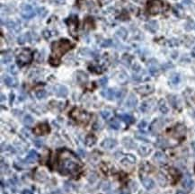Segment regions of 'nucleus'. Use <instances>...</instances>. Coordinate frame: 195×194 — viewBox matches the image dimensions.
I'll list each match as a JSON object with an SVG mask.
<instances>
[{
  "instance_id": "4d7b16f0",
  "label": "nucleus",
  "mask_w": 195,
  "mask_h": 194,
  "mask_svg": "<svg viewBox=\"0 0 195 194\" xmlns=\"http://www.w3.org/2000/svg\"><path fill=\"white\" fill-rule=\"evenodd\" d=\"M1 101H2V102L4 101V95H3V94H1Z\"/></svg>"
},
{
  "instance_id": "20e7f679",
  "label": "nucleus",
  "mask_w": 195,
  "mask_h": 194,
  "mask_svg": "<svg viewBox=\"0 0 195 194\" xmlns=\"http://www.w3.org/2000/svg\"><path fill=\"white\" fill-rule=\"evenodd\" d=\"M32 60V52L30 49H21L16 54V62L20 67L30 64Z\"/></svg>"
},
{
  "instance_id": "e433bc0d",
  "label": "nucleus",
  "mask_w": 195,
  "mask_h": 194,
  "mask_svg": "<svg viewBox=\"0 0 195 194\" xmlns=\"http://www.w3.org/2000/svg\"><path fill=\"white\" fill-rule=\"evenodd\" d=\"M150 150L151 149H148L147 147H141L139 149V154H141V156H143V157H146V156H147V154H149Z\"/></svg>"
},
{
  "instance_id": "a211bd4d",
  "label": "nucleus",
  "mask_w": 195,
  "mask_h": 194,
  "mask_svg": "<svg viewBox=\"0 0 195 194\" xmlns=\"http://www.w3.org/2000/svg\"><path fill=\"white\" fill-rule=\"evenodd\" d=\"M102 95L103 97L107 98L108 100H112L116 96V92L114 89H107V90L102 92Z\"/></svg>"
},
{
  "instance_id": "c9c22d12",
  "label": "nucleus",
  "mask_w": 195,
  "mask_h": 194,
  "mask_svg": "<svg viewBox=\"0 0 195 194\" xmlns=\"http://www.w3.org/2000/svg\"><path fill=\"white\" fill-rule=\"evenodd\" d=\"M158 146L165 147V146H166L168 145V143H167V141L166 139H164L162 138H159L158 140Z\"/></svg>"
},
{
  "instance_id": "9d476101",
  "label": "nucleus",
  "mask_w": 195,
  "mask_h": 194,
  "mask_svg": "<svg viewBox=\"0 0 195 194\" xmlns=\"http://www.w3.org/2000/svg\"><path fill=\"white\" fill-rule=\"evenodd\" d=\"M148 70H149V72H150V74L152 75H158V73H159V66H158V62L155 61V60H154V59L150 60L149 63H148Z\"/></svg>"
},
{
  "instance_id": "4468645a",
  "label": "nucleus",
  "mask_w": 195,
  "mask_h": 194,
  "mask_svg": "<svg viewBox=\"0 0 195 194\" xmlns=\"http://www.w3.org/2000/svg\"><path fill=\"white\" fill-rule=\"evenodd\" d=\"M141 181H142V184H143V186H144L146 189H147V190H151V189H153L154 186H155V182H154V181H153L152 179H150V178L143 177Z\"/></svg>"
},
{
  "instance_id": "6ab92c4d",
  "label": "nucleus",
  "mask_w": 195,
  "mask_h": 194,
  "mask_svg": "<svg viewBox=\"0 0 195 194\" xmlns=\"http://www.w3.org/2000/svg\"><path fill=\"white\" fill-rule=\"evenodd\" d=\"M115 145H116V141L112 138H106L102 143V146L104 148H107V149H111V148L114 147Z\"/></svg>"
},
{
  "instance_id": "2f4dec72",
  "label": "nucleus",
  "mask_w": 195,
  "mask_h": 194,
  "mask_svg": "<svg viewBox=\"0 0 195 194\" xmlns=\"http://www.w3.org/2000/svg\"><path fill=\"white\" fill-rule=\"evenodd\" d=\"M101 115H102V117H103V119L108 120V119L111 117V111L110 110H104V111H101Z\"/></svg>"
},
{
  "instance_id": "8fccbe9b",
  "label": "nucleus",
  "mask_w": 195,
  "mask_h": 194,
  "mask_svg": "<svg viewBox=\"0 0 195 194\" xmlns=\"http://www.w3.org/2000/svg\"><path fill=\"white\" fill-rule=\"evenodd\" d=\"M35 143H36V146H37L38 147H41V146H42V144H43L42 141H36Z\"/></svg>"
},
{
  "instance_id": "9b49d317",
  "label": "nucleus",
  "mask_w": 195,
  "mask_h": 194,
  "mask_svg": "<svg viewBox=\"0 0 195 194\" xmlns=\"http://www.w3.org/2000/svg\"><path fill=\"white\" fill-rule=\"evenodd\" d=\"M163 125H164V122H162V120H155V121H154L153 122H152V124L150 125V130H151V132L152 133H154V134H155V133H158L160 130H161V128L163 127Z\"/></svg>"
},
{
  "instance_id": "412c9836",
  "label": "nucleus",
  "mask_w": 195,
  "mask_h": 194,
  "mask_svg": "<svg viewBox=\"0 0 195 194\" xmlns=\"http://www.w3.org/2000/svg\"><path fill=\"white\" fill-rule=\"evenodd\" d=\"M192 184H193V182H192V179L191 177L189 175V174H186L184 176V179H183V185L185 189L187 190H190L191 187H192Z\"/></svg>"
},
{
  "instance_id": "5701e85b",
  "label": "nucleus",
  "mask_w": 195,
  "mask_h": 194,
  "mask_svg": "<svg viewBox=\"0 0 195 194\" xmlns=\"http://www.w3.org/2000/svg\"><path fill=\"white\" fill-rule=\"evenodd\" d=\"M154 159H155V161H157V162L162 164V163H165V162H166V156H165V154H164L162 152H158V153H155V154Z\"/></svg>"
},
{
  "instance_id": "b1692460",
  "label": "nucleus",
  "mask_w": 195,
  "mask_h": 194,
  "mask_svg": "<svg viewBox=\"0 0 195 194\" xmlns=\"http://www.w3.org/2000/svg\"><path fill=\"white\" fill-rule=\"evenodd\" d=\"M4 82L7 86H15L17 82L16 80L14 78V77H11V76H8V75H6L4 77Z\"/></svg>"
},
{
  "instance_id": "2eb2a0df",
  "label": "nucleus",
  "mask_w": 195,
  "mask_h": 194,
  "mask_svg": "<svg viewBox=\"0 0 195 194\" xmlns=\"http://www.w3.org/2000/svg\"><path fill=\"white\" fill-rule=\"evenodd\" d=\"M38 158H39L38 153H37L36 151H34V150H32V151H30V153L28 154V156H27V157H26V161H27L28 163H34V162H36V161L38 160Z\"/></svg>"
},
{
  "instance_id": "473e14b6",
  "label": "nucleus",
  "mask_w": 195,
  "mask_h": 194,
  "mask_svg": "<svg viewBox=\"0 0 195 194\" xmlns=\"http://www.w3.org/2000/svg\"><path fill=\"white\" fill-rule=\"evenodd\" d=\"M110 127L112 128L113 130H119L120 127H121V124H120V122L118 121L113 120V121H111L110 122Z\"/></svg>"
},
{
  "instance_id": "5fc2aeb1",
  "label": "nucleus",
  "mask_w": 195,
  "mask_h": 194,
  "mask_svg": "<svg viewBox=\"0 0 195 194\" xmlns=\"http://www.w3.org/2000/svg\"><path fill=\"white\" fill-rule=\"evenodd\" d=\"M13 98H14V94H11V102H10V103L13 102Z\"/></svg>"
},
{
  "instance_id": "49530a36",
  "label": "nucleus",
  "mask_w": 195,
  "mask_h": 194,
  "mask_svg": "<svg viewBox=\"0 0 195 194\" xmlns=\"http://www.w3.org/2000/svg\"><path fill=\"white\" fill-rule=\"evenodd\" d=\"M54 2L57 4V5H62L66 2V0H54Z\"/></svg>"
},
{
  "instance_id": "58836bf2",
  "label": "nucleus",
  "mask_w": 195,
  "mask_h": 194,
  "mask_svg": "<svg viewBox=\"0 0 195 194\" xmlns=\"http://www.w3.org/2000/svg\"><path fill=\"white\" fill-rule=\"evenodd\" d=\"M130 57L129 55H124V57L122 58V62L124 65L126 66H130Z\"/></svg>"
},
{
  "instance_id": "f257e3e1",
  "label": "nucleus",
  "mask_w": 195,
  "mask_h": 194,
  "mask_svg": "<svg viewBox=\"0 0 195 194\" xmlns=\"http://www.w3.org/2000/svg\"><path fill=\"white\" fill-rule=\"evenodd\" d=\"M56 166L61 174L76 176L81 172L83 165L72 151L63 149L58 153Z\"/></svg>"
},
{
  "instance_id": "864d4df0",
  "label": "nucleus",
  "mask_w": 195,
  "mask_h": 194,
  "mask_svg": "<svg viewBox=\"0 0 195 194\" xmlns=\"http://www.w3.org/2000/svg\"><path fill=\"white\" fill-rule=\"evenodd\" d=\"M176 194H186L185 192H183V190H179V191H177V193Z\"/></svg>"
},
{
  "instance_id": "cd10ccee",
  "label": "nucleus",
  "mask_w": 195,
  "mask_h": 194,
  "mask_svg": "<svg viewBox=\"0 0 195 194\" xmlns=\"http://www.w3.org/2000/svg\"><path fill=\"white\" fill-rule=\"evenodd\" d=\"M158 106H159V110H160L161 112H163V113H167L168 108H167V106H166V102H165L164 100H160V102H159V103H158Z\"/></svg>"
},
{
  "instance_id": "a18cd8bd",
  "label": "nucleus",
  "mask_w": 195,
  "mask_h": 194,
  "mask_svg": "<svg viewBox=\"0 0 195 194\" xmlns=\"http://www.w3.org/2000/svg\"><path fill=\"white\" fill-rule=\"evenodd\" d=\"M146 126H147V122H146L145 121H142V122L139 124V129H144V128H146Z\"/></svg>"
},
{
  "instance_id": "f704fd0d",
  "label": "nucleus",
  "mask_w": 195,
  "mask_h": 194,
  "mask_svg": "<svg viewBox=\"0 0 195 194\" xmlns=\"http://www.w3.org/2000/svg\"><path fill=\"white\" fill-rule=\"evenodd\" d=\"M46 95H47V93L44 90H39L36 92V97L38 99H43V98L46 97Z\"/></svg>"
},
{
  "instance_id": "72a5a7b5",
  "label": "nucleus",
  "mask_w": 195,
  "mask_h": 194,
  "mask_svg": "<svg viewBox=\"0 0 195 194\" xmlns=\"http://www.w3.org/2000/svg\"><path fill=\"white\" fill-rule=\"evenodd\" d=\"M43 37L45 38V39H50L51 37H52L53 35H56L55 34V31H50V30H46V31H44L43 32Z\"/></svg>"
},
{
  "instance_id": "39448f33",
  "label": "nucleus",
  "mask_w": 195,
  "mask_h": 194,
  "mask_svg": "<svg viewBox=\"0 0 195 194\" xmlns=\"http://www.w3.org/2000/svg\"><path fill=\"white\" fill-rule=\"evenodd\" d=\"M147 8L150 15H158L165 10V4L162 0H149Z\"/></svg>"
},
{
  "instance_id": "f8f14e48",
  "label": "nucleus",
  "mask_w": 195,
  "mask_h": 194,
  "mask_svg": "<svg viewBox=\"0 0 195 194\" xmlns=\"http://www.w3.org/2000/svg\"><path fill=\"white\" fill-rule=\"evenodd\" d=\"M54 91L59 97H66L68 94L67 88L64 86H56L54 87Z\"/></svg>"
},
{
  "instance_id": "a878e982",
  "label": "nucleus",
  "mask_w": 195,
  "mask_h": 194,
  "mask_svg": "<svg viewBox=\"0 0 195 194\" xmlns=\"http://www.w3.org/2000/svg\"><path fill=\"white\" fill-rule=\"evenodd\" d=\"M96 142V138L94 135H88L86 138V145L88 146H92L95 144Z\"/></svg>"
},
{
  "instance_id": "3c124183",
  "label": "nucleus",
  "mask_w": 195,
  "mask_h": 194,
  "mask_svg": "<svg viewBox=\"0 0 195 194\" xmlns=\"http://www.w3.org/2000/svg\"><path fill=\"white\" fill-rule=\"evenodd\" d=\"M78 154H80L82 157H84V156H85V151H83V150H79V151H78Z\"/></svg>"
},
{
  "instance_id": "603ef678",
  "label": "nucleus",
  "mask_w": 195,
  "mask_h": 194,
  "mask_svg": "<svg viewBox=\"0 0 195 194\" xmlns=\"http://www.w3.org/2000/svg\"><path fill=\"white\" fill-rule=\"evenodd\" d=\"M191 55H192V57H194L195 58V47L192 49V51H191Z\"/></svg>"
},
{
  "instance_id": "0eeeda50",
  "label": "nucleus",
  "mask_w": 195,
  "mask_h": 194,
  "mask_svg": "<svg viewBox=\"0 0 195 194\" xmlns=\"http://www.w3.org/2000/svg\"><path fill=\"white\" fill-rule=\"evenodd\" d=\"M50 131H51V128H50L49 124L46 122L39 124L33 129V133L38 135V136L48 134V133H50Z\"/></svg>"
},
{
  "instance_id": "c85d7f7f",
  "label": "nucleus",
  "mask_w": 195,
  "mask_h": 194,
  "mask_svg": "<svg viewBox=\"0 0 195 194\" xmlns=\"http://www.w3.org/2000/svg\"><path fill=\"white\" fill-rule=\"evenodd\" d=\"M170 82L173 85H177L180 82V75H179V74H176V73L173 74L171 75V77H170Z\"/></svg>"
},
{
  "instance_id": "ea45409f",
  "label": "nucleus",
  "mask_w": 195,
  "mask_h": 194,
  "mask_svg": "<svg viewBox=\"0 0 195 194\" xmlns=\"http://www.w3.org/2000/svg\"><path fill=\"white\" fill-rule=\"evenodd\" d=\"M38 14L41 17H44L47 14V10L44 7H41V8H38Z\"/></svg>"
},
{
  "instance_id": "4be33fe9",
  "label": "nucleus",
  "mask_w": 195,
  "mask_h": 194,
  "mask_svg": "<svg viewBox=\"0 0 195 194\" xmlns=\"http://www.w3.org/2000/svg\"><path fill=\"white\" fill-rule=\"evenodd\" d=\"M119 118H120L122 121H123L125 123H127V124H130V123H132V122H134V119H133L132 116L130 115V114H127V113L120 114V115H119Z\"/></svg>"
},
{
  "instance_id": "f03ea898",
  "label": "nucleus",
  "mask_w": 195,
  "mask_h": 194,
  "mask_svg": "<svg viewBox=\"0 0 195 194\" xmlns=\"http://www.w3.org/2000/svg\"><path fill=\"white\" fill-rule=\"evenodd\" d=\"M73 47V44L66 39H61V40L55 42L51 45V56L50 59V62L53 66H58L60 61V58L67 52L71 48Z\"/></svg>"
},
{
  "instance_id": "37998d69",
  "label": "nucleus",
  "mask_w": 195,
  "mask_h": 194,
  "mask_svg": "<svg viewBox=\"0 0 195 194\" xmlns=\"http://www.w3.org/2000/svg\"><path fill=\"white\" fill-rule=\"evenodd\" d=\"M107 77H103V78H101L100 80H99V84H100V86H106V84H107Z\"/></svg>"
},
{
  "instance_id": "6e6d98bb",
  "label": "nucleus",
  "mask_w": 195,
  "mask_h": 194,
  "mask_svg": "<svg viewBox=\"0 0 195 194\" xmlns=\"http://www.w3.org/2000/svg\"><path fill=\"white\" fill-rule=\"evenodd\" d=\"M120 194H130L129 192H127V191H122V192H121Z\"/></svg>"
},
{
  "instance_id": "f3484780",
  "label": "nucleus",
  "mask_w": 195,
  "mask_h": 194,
  "mask_svg": "<svg viewBox=\"0 0 195 194\" xmlns=\"http://www.w3.org/2000/svg\"><path fill=\"white\" fill-rule=\"evenodd\" d=\"M69 22H68V25H69V31L70 32L72 33L73 36H75V31H76V28H77V18L75 17L73 20L70 18L68 19Z\"/></svg>"
},
{
  "instance_id": "bb28decb",
  "label": "nucleus",
  "mask_w": 195,
  "mask_h": 194,
  "mask_svg": "<svg viewBox=\"0 0 195 194\" xmlns=\"http://www.w3.org/2000/svg\"><path fill=\"white\" fill-rule=\"evenodd\" d=\"M76 78L80 83H85L87 81V75L84 72H78L76 75Z\"/></svg>"
},
{
  "instance_id": "1a4fd4ad",
  "label": "nucleus",
  "mask_w": 195,
  "mask_h": 194,
  "mask_svg": "<svg viewBox=\"0 0 195 194\" xmlns=\"http://www.w3.org/2000/svg\"><path fill=\"white\" fill-rule=\"evenodd\" d=\"M136 92L142 95H147L154 92V86L152 85H144L135 88Z\"/></svg>"
},
{
  "instance_id": "393cba45",
  "label": "nucleus",
  "mask_w": 195,
  "mask_h": 194,
  "mask_svg": "<svg viewBox=\"0 0 195 194\" xmlns=\"http://www.w3.org/2000/svg\"><path fill=\"white\" fill-rule=\"evenodd\" d=\"M31 40V37H30V33H24L22 34L18 37V43L19 44H23L27 42H29Z\"/></svg>"
},
{
  "instance_id": "dca6fc26",
  "label": "nucleus",
  "mask_w": 195,
  "mask_h": 194,
  "mask_svg": "<svg viewBox=\"0 0 195 194\" xmlns=\"http://www.w3.org/2000/svg\"><path fill=\"white\" fill-rule=\"evenodd\" d=\"M137 103H138V100L134 94H130L126 101V106L128 108H134L137 105Z\"/></svg>"
},
{
  "instance_id": "79ce46f5",
  "label": "nucleus",
  "mask_w": 195,
  "mask_h": 194,
  "mask_svg": "<svg viewBox=\"0 0 195 194\" xmlns=\"http://www.w3.org/2000/svg\"><path fill=\"white\" fill-rule=\"evenodd\" d=\"M9 71H10V73H12L13 75H16V74L18 73V69H17V67H16L15 65H12V66L9 67Z\"/></svg>"
},
{
  "instance_id": "4c0bfd02",
  "label": "nucleus",
  "mask_w": 195,
  "mask_h": 194,
  "mask_svg": "<svg viewBox=\"0 0 195 194\" xmlns=\"http://www.w3.org/2000/svg\"><path fill=\"white\" fill-rule=\"evenodd\" d=\"M11 60H12V55H11L10 53L4 55L3 58H2V62H3V63H8V62H10Z\"/></svg>"
},
{
  "instance_id": "7c9ffc66",
  "label": "nucleus",
  "mask_w": 195,
  "mask_h": 194,
  "mask_svg": "<svg viewBox=\"0 0 195 194\" xmlns=\"http://www.w3.org/2000/svg\"><path fill=\"white\" fill-rule=\"evenodd\" d=\"M23 123L26 125V126H31L32 123H33V119L31 115H26L24 119H23Z\"/></svg>"
},
{
  "instance_id": "c03bdc74",
  "label": "nucleus",
  "mask_w": 195,
  "mask_h": 194,
  "mask_svg": "<svg viewBox=\"0 0 195 194\" xmlns=\"http://www.w3.org/2000/svg\"><path fill=\"white\" fill-rule=\"evenodd\" d=\"M7 27H8L9 29H11V28L15 29V28L16 27V24H15V22H13V21H8V22H7Z\"/></svg>"
},
{
  "instance_id": "7ed1b4c3",
  "label": "nucleus",
  "mask_w": 195,
  "mask_h": 194,
  "mask_svg": "<svg viewBox=\"0 0 195 194\" xmlns=\"http://www.w3.org/2000/svg\"><path fill=\"white\" fill-rule=\"evenodd\" d=\"M69 115L74 121L79 124H87L91 118V115L87 111L79 108H74L70 111Z\"/></svg>"
},
{
  "instance_id": "423d86ee",
  "label": "nucleus",
  "mask_w": 195,
  "mask_h": 194,
  "mask_svg": "<svg viewBox=\"0 0 195 194\" xmlns=\"http://www.w3.org/2000/svg\"><path fill=\"white\" fill-rule=\"evenodd\" d=\"M186 133V128L183 124H178L176 125L173 130H171L170 134L174 138H183L185 136Z\"/></svg>"
},
{
  "instance_id": "6e6552de",
  "label": "nucleus",
  "mask_w": 195,
  "mask_h": 194,
  "mask_svg": "<svg viewBox=\"0 0 195 194\" xmlns=\"http://www.w3.org/2000/svg\"><path fill=\"white\" fill-rule=\"evenodd\" d=\"M21 15L24 19L29 20V19L32 18L35 15V12L30 5H24V6L22 7Z\"/></svg>"
},
{
  "instance_id": "09e8293b",
  "label": "nucleus",
  "mask_w": 195,
  "mask_h": 194,
  "mask_svg": "<svg viewBox=\"0 0 195 194\" xmlns=\"http://www.w3.org/2000/svg\"><path fill=\"white\" fill-rule=\"evenodd\" d=\"M99 1H100L102 4H108L109 2L111 1V0H99Z\"/></svg>"
},
{
  "instance_id": "aec40b11",
  "label": "nucleus",
  "mask_w": 195,
  "mask_h": 194,
  "mask_svg": "<svg viewBox=\"0 0 195 194\" xmlns=\"http://www.w3.org/2000/svg\"><path fill=\"white\" fill-rule=\"evenodd\" d=\"M146 28L151 32H155L158 29V23L155 21H149L148 23H147Z\"/></svg>"
},
{
  "instance_id": "de8ad7c7",
  "label": "nucleus",
  "mask_w": 195,
  "mask_h": 194,
  "mask_svg": "<svg viewBox=\"0 0 195 194\" xmlns=\"http://www.w3.org/2000/svg\"><path fill=\"white\" fill-rule=\"evenodd\" d=\"M22 194H33V193H32L30 190H24Z\"/></svg>"
},
{
  "instance_id": "a19ab883",
  "label": "nucleus",
  "mask_w": 195,
  "mask_h": 194,
  "mask_svg": "<svg viewBox=\"0 0 195 194\" xmlns=\"http://www.w3.org/2000/svg\"><path fill=\"white\" fill-rule=\"evenodd\" d=\"M112 45V41L111 40H106V41H104L102 44H101V46L102 47H105V48H107V47H110V46H111Z\"/></svg>"
},
{
  "instance_id": "c756f323",
  "label": "nucleus",
  "mask_w": 195,
  "mask_h": 194,
  "mask_svg": "<svg viewBox=\"0 0 195 194\" xmlns=\"http://www.w3.org/2000/svg\"><path fill=\"white\" fill-rule=\"evenodd\" d=\"M127 34H128V31H127V30H126L125 28H123V27L120 28L118 31H117V35L120 36V37L122 38V39H125V38L127 37Z\"/></svg>"
},
{
  "instance_id": "ddd939ff",
  "label": "nucleus",
  "mask_w": 195,
  "mask_h": 194,
  "mask_svg": "<svg viewBox=\"0 0 195 194\" xmlns=\"http://www.w3.org/2000/svg\"><path fill=\"white\" fill-rule=\"evenodd\" d=\"M153 106H154V100L145 101L142 102V104L140 106V111L143 112H147L153 108Z\"/></svg>"
}]
</instances>
